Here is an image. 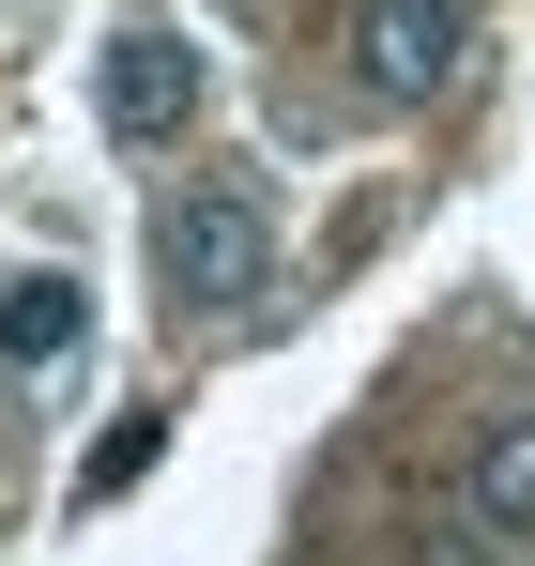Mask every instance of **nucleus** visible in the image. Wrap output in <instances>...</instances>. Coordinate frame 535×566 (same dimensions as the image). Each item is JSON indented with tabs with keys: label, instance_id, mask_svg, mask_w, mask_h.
Instances as JSON below:
<instances>
[{
	"label": "nucleus",
	"instance_id": "nucleus-1",
	"mask_svg": "<svg viewBox=\"0 0 535 566\" xmlns=\"http://www.w3.org/2000/svg\"><path fill=\"white\" fill-rule=\"evenodd\" d=\"M154 276H169L183 322H214V306H245V291L275 276V230L245 185H183L169 214H154Z\"/></svg>",
	"mask_w": 535,
	"mask_h": 566
},
{
	"label": "nucleus",
	"instance_id": "nucleus-2",
	"mask_svg": "<svg viewBox=\"0 0 535 566\" xmlns=\"http://www.w3.org/2000/svg\"><path fill=\"white\" fill-rule=\"evenodd\" d=\"M183 123H199V46H183L169 15H123V31H107V138L169 154Z\"/></svg>",
	"mask_w": 535,
	"mask_h": 566
},
{
	"label": "nucleus",
	"instance_id": "nucleus-3",
	"mask_svg": "<svg viewBox=\"0 0 535 566\" xmlns=\"http://www.w3.org/2000/svg\"><path fill=\"white\" fill-rule=\"evenodd\" d=\"M459 46H474V0H367V31H353V77L382 107H429L459 77Z\"/></svg>",
	"mask_w": 535,
	"mask_h": 566
},
{
	"label": "nucleus",
	"instance_id": "nucleus-4",
	"mask_svg": "<svg viewBox=\"0 0 535 566\" xmlns=\"http://www.w3.org/2000/svg\"><path fill=\"white\" fill-rule=\"evenodd\" d=\"M77 337H92V291L77 276H0V368H15V382L77 368Z\"/></svg>",
	"mask_w": 535,
	"mask_h": 566
},
{
	"label": "nucleus",
	"instance_id": "nucleus-5",
	"mask_svg": "<svg viewBox=\"0 0 535 566\" xmlns=\"http://www.w3.org/2000/svg\"><path fill=\"white\" fill-rule=\"evenodd\" d=\"M474 521H490V536H535V413H505V429L474 444Z\"/></svg>",
	"mask_w": 535,
	"mask_h": 566
}]
</instances>
